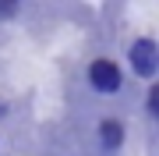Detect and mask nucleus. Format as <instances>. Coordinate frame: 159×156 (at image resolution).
I'll return each mask as SVG.
<instances>
[{
    "label": "nucleus",
    "mask_w": 159,
    "mask_h": 156,
    "mask_svg": "<svg viewBox=\"0 0 159 156\" xmlns=\"http://www.w3.org/2000/svg\"><path fill=\"white\" fill-rule=\"evenodd\" d=\"M89 82H92L96 92H106V96H110V92H117V89H120V82H124V78H120V68H117L110 57H96V60L89 64Z\"/></svg>",
    "instance_id": "nucleus-1"
},
{
    "label": "nucleus",
    "mask_w": 159,
    "mask_h": 156,
    "mask_svg": "<svg viewBox=\"0 0 159 156\" xmlns=\"http://www.w3.org/2000/svg\"><path fill=\"white\" fill-rule=\"evenodd\" d=\"M131 68H134L142 78H152L159 71V50H156L152 39H138L134 46H131Z\"/></svg>",
    "instance_id": "nucleus-2"
},
{
    "label": "nucleus",
    "mask_w": 159,
    "mask_h": 156,
    "mask_svg": "<svg viewBox=\"0 0 159 156\" xmlns=\"http://www.w3.org/2000/svg\"><path fill=\"white\" fill-rule=\"evenodd\" d=\"M99 142L106 145V149H120V142H124V124L113 121V117L99 121Z\"/></svg>",
    "instance_id": "nucleus-3"
},
{
    "label": "nucleus",
    "mask_w": 159,
    "mask_h": 156,
    "mask_svg": "<svg viewBox=\"0 0 159 156\" xmlns=\"http://www.w3.org/2000/svg\"><path fill=\"white\" fill-rule=\"evenodd\" d=\"M156 110H159V96H156V89L148 92V117H156Z\"/></svg>",
    "instance_id": "nucleus-4"
},
{
    "label": "nucleus",
    "mask_w": 159,
    "mask_h": 156,
    "mask_svg": "<svg viewBox=\"0 0 159 156\" xmlns=\"http://www.w3.org/2000/svg\"><path fill=\"white\" fill-rule=\"evenodd\" d=\"M0 14H4V18H11V14H18V4H0Z\"/></svg>",
    "instance_id": "nucleus-5"
}]
</instances>
